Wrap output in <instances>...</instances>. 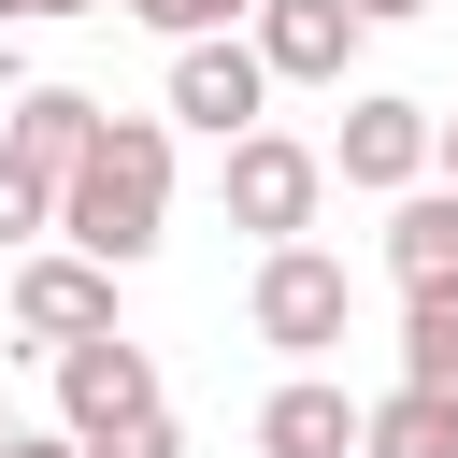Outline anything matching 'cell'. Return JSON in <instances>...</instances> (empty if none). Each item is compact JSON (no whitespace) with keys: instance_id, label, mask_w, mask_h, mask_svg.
Wrapping results in <instances>:
<instances>
[{"instance_id":"obj_8","label":"cell","mask_w":458,"mask_h":458,"mask_svg":"<svg viewBox=\"0 0 458 458\" xmlns=\"http://www.w3.org/2000/svg\"><path fill=\"white\" fill-rule=\"evenodd\" d=\"M372 444V401H344L329 372H286L258 401V458H358Z\"/></svg>"},{"instance_id":"obj_10","label":"cell","mask_w":458,"mask_h":458,"mask_svg":"<svg viewBox=\"0 0 458 458\" xmlns=\"http://www.w3.org/2000/svg\"><path fill=\"white\" fill-rule=\"evenodd\" d=\"M0 143H14L29 172H57V186H72V172H86V143H100V100H86V86H14Z\"/></svg>"},{"instance_id":"obj_11","label":"cell","mask_w":458,"mask_h":458,"mask_svg":"<svg viewBox=\"0 0 458 458\" xmlns=\"http://www.w3.org/2000/svg\"><path fill=\"white\" fill-rule=\"evenodd\" d=\"M386 272L401 286H458V186H401L386 200Z\"/></svg>"},{"instance_id":"obj_13","label":"cell","mask_w":458,"mask_h":458,"mask_svg":"<svg viewBox=\"0 0 458 458\" xmlns=\"http://www.w3.org/2000/svg\"><path fill=\"white\" fill-rule=\"evenodd\" d=\"M358 458H458V401H429V386H386Z\"/></svg>"},{"instance_id":"obj_9","label":"cell","mask_w":458,"mask_h":458,"mask_svg":"<svg viewBox=\"0 0 458 458\" xmlns=\"http://www.w3.org/2000/svg\"><path fill=\"white\" fill-rule=\"evenodd\" d=\"M358 0H258V57H272V86H344V57H358Z\"/></svg>"},{"instance_id":"obj_17","label":"cell","mask_w":458,"mask_h":458,"mask_svg":"<svg viewBox=\"0 0 458 458\" xmlns=\"http://www.w3.org/2000/svg\"><path fill=\"white\" fill-rule=\"evenodd\" d=\"M29 14H114V0H0V29H29Z\"/></svg>"},{"instance_id":"obj_3","label":"cell","mask_w":458,"mask_h":458,"mask_svg":"<svg viewBox=\"0 0 458 458\" xmlns=\"http://www.w3.org/2000/svg\"><path fill=\"white\" fill-rule=\"evenodd\" d=\"M215 186H229V229H258V243H315V200H329V143H301V129H243Z\"/></svg>"},{"instance_id":"obj_14","label":"cell","mask_w":458,"mask_h":458,"mask_svg":"<svg viewBox=\"0 0 458 458\" xmlns=\"http://www.w3.org/2000/svg\"><path fill=\"white\" fill-rule=\"evenodd\" d=\"M43 229H57V172H29V157L0 143V258H29Z\"/></svg>"},{"instance_id":"obj_2","label":"cell","mask_w":458,"mask_h":458,"mask_svg":"<svg viewBox=\"0 0 458 458\" xmlns=\"http://www.w3.org/2000/svg\"><path fill=\"white\" fill-rule=\"evenodd\" d=\"M243 329H258L272 358H301V372H315V358L358 329V272H344L329 243H272V258H258V286H243Z\"/></svg>"},{"instance_id":"obj_4","label":"cell","mask_w":458,"mask_h":458,"mask_svg":"<svg viewBox=\"0 0 458 458\" xmlns=\"http://www.w3.org/2000/svg\"><path fill=\"white\" fill-rule=\"evenodd\" d=\"M329 172H344V186H372V200H401V186H429V172H444V114L372 86V100H344V143H329Z\"/></svg>"},{"instance_id":"obj_5","label":"cell","mask_w":458,"mask_h":458,"mask_svg":"<svg viewBox=\"0 0 458 458\" xmlns=\"http://www.w3.org/2000/svg\"><path fill=\"white\" fill-rule=\"evenodd\" d=\"M129 415H157V358H143L129 329H100V344H57V429H72V444H114Z\"/></svg>"},{"instance_id":"obj_1","label":"cell","mask_w":458,"mask_h":458,"mask_svg":"<svg viewBox=\"0 0 458 458\" xmlns=\"http://www.w3.org/2000/svg\"><path fill=\"white\" fill-rule=\"evenodd\" d=\"M57 229H72L86 258H114V272H143V258L172 243V129H157V114H100V143H86V172L57 186Z\"/></svg>"},{"instance_id":"obj_21","label":"cell","mask_w":458,"mask_h":458,"mask_svg":"<svg viewBox=\"0 0 458 458\" xmlns=\"http://www.w3.org/2000/svg\"><path fill=\"white\" fill-rule=\"evenodd\" d=\"M0 458H14V415H0Z\"/></svg>"},{"instance_id":"obj_6","label":"cell","mask_w":458,"mask_h":458,"mask_svg":"<svg viewBox=\"0 0 458 458\" xmlns=\"http://www.w3.org/2000/svg\"><path fill=\"white\" fill-rule=\"evenodd\" d=\"M258 100H272V57H258V29H215V43H172V114H186V129L243 143V129H258Z\"/></svg>"},{"instance_id":"obj_15","label":"cell","mask_w":458,"mask_h":458,"mask_svg":"<svg viewBox=\"0 0 458 458\" xmlns=\"http://www.w3.org/2000/svg\"><path fill=\"white\" fill-rule=\"evenodd\" d=\"M114 14H143L157 43H215V29H258V0H114Z\"/></svg>"},{"instance_id":"obj_18","label":"cell","mask_w":458,"mask_h":458,"mask_svg":"<svg viewBox=\"0 0 458 458\" xmlns=\"http://www.w3.org/2000/svg\"><path fill=\"white\" fill-rule=\"evenodd\" d=\"M14 458H86V444L72 429H14Z\"/></svg>"},{"instance_id":"obj_20","label":"cell","mask_w":458,"mask_h":458,"mask_svg":"<svg viewBox=\"0 0 458 458\" xmlns=\"http://www.w3.org/2000/svg\"><path fill=\"white\" fill-rule=\"evenodd\" d=\"M444 186H458V114H444Z\"/></svg>"},{"instance_id":"obj_7","label":"cell","mask_w":458,"mask_h":458,"mask_svg":"<svg viewBox=\"0 0 458 458\" xmlns=\"http://www.w3.org/2000/svg\"><path fill=\"white\" fill-rule=\"evenodd\" d=\"M14 329H29L43 358H57V344H100V329H114V258H86V243H72V258H29V272H14Z\"/></svg>"},{"instance_id":"obj_12","label":"cell","mask_w":458,"mask_h":458,"mask_svg":"<svg viewBox=\"0 0 458 458\" xmlns=\"http://www.w3.org/2000/svg\"><path fill=\"white\" fill-rule=\"evenodd\" d=\"M401 386L458 401V286H401Z\"/></svg>"},{"instance_id":"obj_19","label":"cell","mask_w":458,"mask_h":458,"mask_svg":"<svg viewBox=\"0 0 458 458\" xmlns=\"http://www.w3.org/2000/svg\"><path fill=\"white\" fill-rule=\"evenodd\" d=\"M358 14H372V29H401V14H429V0H358Z\"/></svg>"},{"instance_id":"obj_16","label":"cell","mask_w":458,"mask_h":458,"mask_svg":"<svg viewBox=\"0 0 458 458\" xmlns=\"http://www.w3.org/2000/svg\"><path fill=\"white\" fill-rule=\"evenodd\" d=\"M86 458H186V429H172V401H157V415H129V429H114V444H86Z\"/></svg>"}]
</instances>
